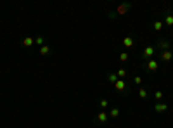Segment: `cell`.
Listing matches in <instances>:
<instances>
[{
  "mask_svg": "<svg viewBox=\"0 0 173 128\" xmlns=\"http://www.w3.org/2000/svg\"><path fill=\"white\" fill-rule=\"evenodd\" d=\"M152 55H156V47L154 45H147L142 52V64H146L147 61H151Z\"/></svg>",
  "mask_w": 173,
  "mask_h": 128,
  "instance_id": "cell-1",
  "label": "cell"
},
{
  "mask_svg": "<svg viewBox=\"0 0 173 128\" xmlns=\"http://www.w3.org/2000/svg\"><path fill=\"white\" fill-rule=\"evenodd\" d=\"M170 47H171V42L168 40V38H159L156 42V48H159L161 52H164V50H170Z\"/></svg>",
  "mask_w": 173,
  "mask_h": 128,
  "instance_id": "cell-2",
  "label": "cell"
},
{
  "mask_svg": "<svg viewBox=\"0 0 173 128\" xmlns=\"http://www.w3.org/2000/svg\"><path fill=\"white\" fill-rule=\"evenodd\" d=\"M147 68V71H151V73H154V71H157L159 69V62H157L156 59H151V61H147L146 64H144Z\"/></svg>",
  "mask_w": 173,
  "mask_h": 128,
  "instance_id": "cell-3",
  "label": "cell"
},
{
  "mask_svg": "<svg viewBox=\"0 0 173 128\" xmlns=\"http://www.w3.org/2000/svg\"><path fill=\"white\" fill-rule=\"evenodd\" d=\"M130 9H132V4H121V5L114 11V14H116V17H118V16H121V14H126Z\"/></svg>",
  "mask_w": 173,
  "mask_h": 128,
  "instance_id": "cell-4",
  "label": "cell"
},
{
  "mask_svg": "<svg viewBox=\"0 0 173 128\" xmlns=\"http://www.w3.org/2000/svg\"><path fill=\"white\" fill-rule=\"evenodd\" d=\"M168 109H170V106H168L166 102H156V104H154V111L159 112V114H161V112H166Z\"/></svg>",
  "mask_w": 173,
  "mask_h": 128,
  "instance_id": "cell-5",
  "label": "cell"
},
{
  "mask_svg": "<svg viewBox=\"0 0 173 128\" xmlns=\"http://www.w3.org/2000/svg\"><path fill=\"white\" fill-rule=\"evenodd\" d=\"M108 119H109V114L106 111H101L97 114V121L101 123V125H106V123H108Z\"/></svg>",
  "mask_w": 173,
  "mask_h": 128,
  "instance_id": "cell-6",
  "label": "cell"
},
{
  "mask_svg": "<svg viewBox=\"0 0 173 128\" xmlns=\"http://www.w3.org/2000/svg\"><path fill=\"white\" fill-rule=\"evenodd\" d=\"M171 59H173V52H171V50H164V52H161V61L170 62Z\"/></svg>",
  "mask_w": 173,
  "mask_h": 128,
  "instance_id": "cell-7",
  "label": "cell"
},
{
  "mask_svg": "<svg viewBox=\"0 0 173 128\" xmlns=\"http://www.w3.org/2000/svg\"><path fill=\"white\" fill-rule=\"evenodd\" d=\"M114 88H116L118 92H123L125 88H126V81H125V80H118L116 83H114Z\"/></svg>",
  "mask_w": 173,
  "mask_h": 128,
  "instance_id": "cell-8",
  "label": "cell"
},
{
  "mask_svg": "<svg viewBox=\"0 0 173 128\" xmlns=\"http://www.w3.org/2000/svg\"><path fill=\"white\" fill-rule=\"evenodd\" d=\"M50 52H52V48H50L47 43L40 47V55H45V57H47V55H50Z\"/></svg>",
  "mask_w": 173,
  "mask_h": 128,
  "instance_id": "cell-9",
  "label": "cell"
},
{
  "mask_svg": "<svg viewBox=\"0 0 173 128\" xmlns=\"http://www.w3.org/2000/svg\"><path fill=\"white\" fill-rule=\"evenodd\" d=\"M133 43H135V42H133V38H132V37H125L123 38V45H125V47H133Z\"/></svg>",
  "mask_w": 173,
  "mask_h": 128,
  "instance_id": "cell-10",
  "label": "cell"
},
{
  "mask_svg": "<svg viewBox=\"0 0 173 128\" xmlns=\"http://www.w3.org/2000/svg\"><path fill=\"white\" fill-rule=\"evenodd\" d=\"M164 24H166V26H170V28L173 26V14H171V12L164 16Z\"/></svg>",
  "mask_w": 173,
  "mask_h": 128,
  "instance_id": "cell-11",
  "label": "cell"
},
{
  "mask_svg": "<svg viewBox=\"0 0 173 128\" xmlns=\"http://www.w3.org/2000/svg\"><path fill=\"white\" fill-rule=\"evenodd\" d=\"M108 80H109V83H113V85H114L119 78H118V75H116V73H109V75H108Z\"/></svg>",
  "mask_w": 173,
  "mask_h": 128,
  "instance_id": "cell-12",
  "label": "cell"
},
{
  "mask_svg": "<svg viewBox=\"0 0 173 128\" xmlns=\"http://www.w3.org/2000/svg\"><path fill=\"white\" fill-rule=\"evenodd\" d=\"M108 114H109V118H113V119H114V118L119 116V109H118V107H113V109H111Z\"/></svg>",
  "mask_w": 173,
  "mask_h": 128,
  "instance_id": "cell-13",
  "label": "cell"
},
{
  "mask_svg": "<svg viewBox=\"0 0 173 128\" xmlns=\"http://www.w3.org/2000/svg\"><path fill=\"white\" fill-rule=\"evenodd\" d=\"M33 43H35V40H33L31 37H26L24 40H23V45H24V47H31Z\"/></svg>",
  "mask_w": 173,
  "mask_h": 128,
  "instance_id": "cell-14",
  "label": "cell"
},
{
  "mask_svg": "<svg viewBox=\"0 0 173 128\" xmlns=\"http://www.w3.org/2000/svg\"><path fill=\"white\" fill-rule=\"evenodd\" d=\"M99 106H101V111H106L109 107V102L106 101V99H101V101H99Z\"/></svg>",
  "mask_w": 173,
  "mask_h": 128,
  "instance_id": "cell-15",
  "label": "cell"
},
{
  "mask_svg": "<svg viewBox=\"0 0 173 128\" xmlns=\"http://www.w3.org/2000/svg\"><path fill=\"white\" fill-rule=\"evenodd\" d=\"M152 28H154L156 31H161V30H163V21H159V19L154 21V23H152Z\"/></svg>",
  "mask_w": 173,
  "mask_h": 128,
  "instance_id": "cell-16",
  "label": "cell"
},
{
  "mask_svg": "<svg viewBox=\"0 0 173 128\" xmlns=\"http://www.w3.org/2000/svg\"><path fill=\"white\" fill-rule=\"evenodd\" d=\"M147 95H149L147 90L144 88V87H140V88H139V97H140V99H147Z\"/></svg>",
  "mask_w": 173,
  "mask_h": 128,
  "instance_id": "cell-17",
  "label": "cell"
},
{
  "mask_svg": "<svg viewBox=\"0 0 173 128\" xmlns=\"http://www.w3.org/2000/svg\"><path fill=\"white\" fill-rule=\"evenodd\" d=\"M116 75H118V78L121 80V78H125V76H126V69H125V68H119V69L116 71Z\"/></svg>",
  "mask_w": 173,
  "mask_h": 128,
  "instance_id": "cell-18",
  "label": "cell"
},
{
  "mask_svg": "<svg viewBox=\"0 0 173 128\" xmlns=\"http://www.w3.org/2000/svg\"><path fill=\"white\" fill-rule=\"evenodd\" d=\"M128 52H121L119 54V61H121V62H126V61H128Z\"/></svg>",
  "mask_w": 173,
  "mask_h": 128,
  "instance_id": "cell-19",
  "label": "cell"
},
{
  "mask_svg": "<svg viewBox=\"0 0 173 128\" xmlns=\"http://www.w3.org/2000/svg\"><path fill=\"white\" fill-rule=\"evenodd\" d=\"M35 43H37V45H40V47H42V45H45V40H43L42 37H37V38H35Z\"/></svg>",
  "mask_w": 173,
  "mask_h": 128,
  "instance_id": "cell-20",
  "label": "cell"
},
{
  "mask_svg": "<svg viewBox=\"0 0 173 128\" xmlns=\"http://www.w3.org/2000/svg\"><path fill=\"white\" fill-rule=\"evenodd\" d=\"M133 83H135V85H142V76L137 75L135 78H133Z\"/></svg>",
  "mask_w": 173,
  "mask_h": 128,
  "instance_id": "cell-21",
  "label": "cell"
},
{
  "mask_svg": "<svg viewBox=\"0 0 173 128\" xmlns=\"http://www.w3.org/2000/svg\"><path fill=\"white\" fill-rule=\"evenodd\" d=\"M154 97H156V101H161V99H163V92H161V90H157L156 94H154Z\"/></svg>",
  "mask_w": 173,
  "mask_h": 128,
  "instance_id": "cell-22",
  "label": "cell"
},
{
  "mask_svg": "<svg viewBox=\"0 0 173 128\" xmlns=\"http://www.w3.org/2000/svg\"><path fill=\"white\" fill-rule=\"evenodd\" d=\"M171 52H173V50H171Z\"/></svg>",
  "mask_w": 173,
  "mask_h": 128,
  "instance_id": "cell-23",
  "label": "cell"
}]
</instances>
